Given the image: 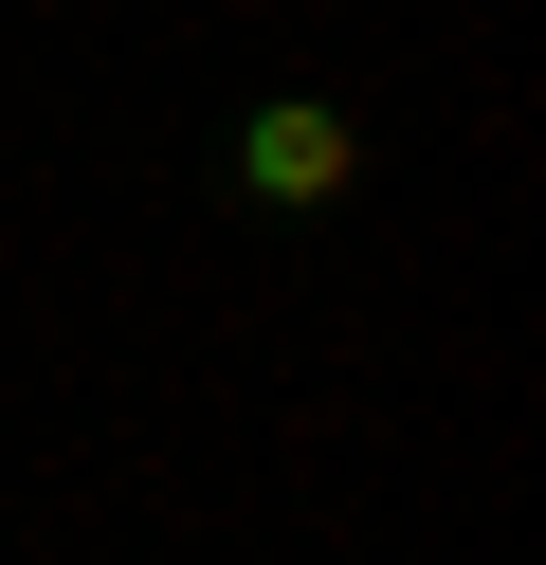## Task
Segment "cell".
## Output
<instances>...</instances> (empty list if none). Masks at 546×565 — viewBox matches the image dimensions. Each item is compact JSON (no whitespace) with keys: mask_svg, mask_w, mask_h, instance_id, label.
<instances>
[{"mask_svg":"<svg viewBox=\"0 0 546 565\" xmlns=\"http://www.w3.org/2000/svg\"><path fill=\"white\" fill-rule=\"evenodd\" d=\"M364 183H383V128L328 74H255V92H218V128H201V201L237 237H274V256L291 237H346Z\"/></svg>","mask_w":546,"mask_h":565,"instance_id":"1","label":"cell"}]
</instances>
